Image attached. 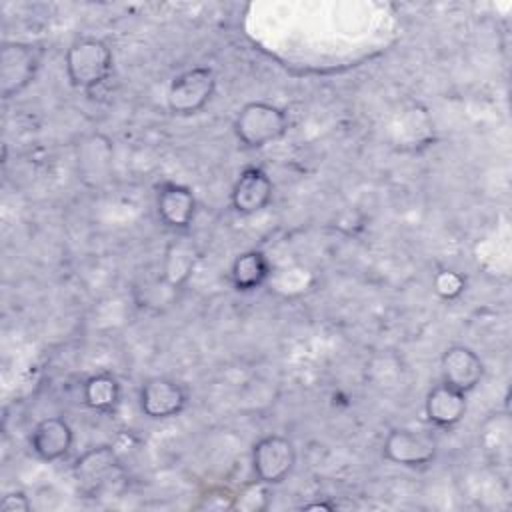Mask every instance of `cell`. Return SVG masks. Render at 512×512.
<instances>
[{
  "instance_id": "9a60e30c",
  "label": "cell",
  "mask_w": 512,
  "mask_h": 512,
  "mask_svg": "<svg viewBox=\"0 0 512 512\" xmlns=\"http://www.w3.org/2000/svg\"><path fill=\"white\" fill-rule=\"evenodd\" d=\"M200 258V252L196 248V244L188 238H180V240H174L166 254H164V264H162V278L180 288L188 282V278L192 276L194 268H196V262Z\"/></svg>"
},
{
  "instance_id": "5bb4252c",
  "label": "cell",
  "mask_w": 512,
  "mask_h": 512,
  "mask_svg": "<svg viewBox=\"0 0 512 512\" xmlns=\"http://www.w3.org/2000/svg\"><path fill=\"white\" fill-rule=\"evenodd\" d=\"M466 408V394L444 382L430 388L424 400V412L428 420L438 428L456 426L464 418Z\"/></svg>"
},
{
  "instance_id": "277c9868",
  "label": "cell",
  "mask_w": 512,
  "mask_h": 512,
  "mask_svg": "<svg viewBox=\"0 0 512 512\" xmlns=\"http://www.w3.org/2000/svg\"><path fill=\"white\" fill-rule=\"evenodd\" d=\"M38 50L22 42H4L0 50V92L2 98L20 94L38 72Z\"/></svg>"
},
{
  "instance_id": "30bf717a",
  "label": "cell",
  "mask_w": 512,
  "mask_h": 512,
  "mask_svg": "<svg viewBox=\"0 0 512 512\" xmlns=\"http://www.w3.org/2000/svg\"><path fill=\"white\" fill-rule=\"evenodd\" d=\"M440 370L444 384L468 394L480 384L484 376V362L472 348L452 344L442 352Z\"/></svg>"
},
{
  "instance_id": "e0dca14e",
  "label": "cell",
  "mask_w": 512,
  "mask_h": 512,
  "mask_svg": "<svg viewBox=\"0 0 512 512\" xmlns=\"http://www.w3.org/2000/svg\"><path fill=\"white\" fill-rule=\"evenodd\" d=\"M120 396H122L120 384L108 372L90 376L82 386V398H84L86 406L96 412H102V414L114 412L120 404Z\"/></svg>"
},
{
  "instance_id": "7402d4cb",
  "label": "cell",
  "mask_w": 512,
  "mask_h": 512,
  "mask_svg": "<svg viewBox=\"0 0 512 512\" xmlns=\"http://www.w3.org/2000/svg\"><path fill=\"white\" fill-rule=\"evenodd\" d=\"M304 508H306V510H318V508H322V510H332L334 506H332V504H306Z\"/></svg>"
},
{
  "instance_id": "7a4b0ae2",
  "label": "cell",
  "mask_w": 512,
  "mask_h": 512,
  "mask_svg": "<svg viewBox=\"0 0 512 512\" xmlns=\"http://www.w3.org/2000/svg\"><path fill=\"white\" fill-rule=\"evenodd\" d=\"M288 130L282 108L270 102H248L234 120L236 138L248 148H262L280 140Z\"/></svg>"
},
{
  "instance_id": "8fae6325",
  "label": "cell",
  "mask_w": 512,
  "mask_h": 512,
  "mask_svg": "<svg viewBox=\"0 0 512 512\" xmlns=\"http://www.w3.org/2000/svg\"><path fill=\"white\" fill-rule=\"evenodd\" d=\"M272 190L274 186L270 176L258 166H248L240 172L238 180L232 186V192H230L232 208L244 216L256 214L270 204Z\"/></svg>"
},
{
  "instance_id": "44dd1931",
  "label": "cell",
  "mask_w": 512,
  "mask_h": 512,
  "mask_svg": "<svg viewBox=\"0 0 512 512\" xmlns=\"http://www.w3.org/2000/svg\"><path fill=\"white\" fill-rule=\"evenodd\" d=\"M0 510L2 512H30L32 502L22 490H16V492H8L2 496Z\"/></svg>"
},
{
  "instance_id": "4fadbf2b",
  "label": "cell",
  "mask_w": 512,
  "mask_h": 512,
  "mask_svg": "<svg viewBox=\"0 0 512 512\" xmlns=\"http://www.w3.org/2000/svg\"><path fill=\"white\" fill-rule=\"evenodd\" d=\"M158 218L172 230H186L196 214V198L188 186L168 182L160 188L156 198Z\"/></svg>"
},
{
  "instance_id": "52a82bcc",
  "label": "cell",
  "mask_w": 512,
  "mask_h": 512,
  "mask_svg": "<svg viewBox=\"0 0 512 512\" xmlns=\"http://www.w3.org/2000/svg\"><path fill=\"white\" fill-rule=\"evenodd\" d=\"M120 460L112 446H94L78 456L74 462V478L78 486L88 494H98L120 474Z\"/></svg>"
},
{
  "instance_id": "ac0fdd59",
  "label": "cell",
  "mask_w": 512,
  "mask_h": 512,
  "mask_svg": "<svg viewBox=\"0 0 512 512\" xmlns=\"http://www.w3.org/2000/svg\"><path fill=\"white\" fill-rule=\"evenodd\" d=\"M180 288L168 284L162 276H156L142 284V288L136 290V300L142 308L150 310H164L166 306H172L178 298Z\"/></svg>"
},
{
  "instance_id": "d6986e66",
  "label": "cell",
  "mask_w": 512,
  "mask_h": 512,
  "mask_svg": "<svg viewBox=\"0 0 512 512\" xmlns=\"http://www.w3.org/2000/svg\"><path fill=\"white\" fill-rule=\"evenodd\" d=\"M266 482L254 480L246 484L236 496H232V508L242 512H262L270 506V492Z\"/></svg>"
},
{
  "instance_id": "5b68a950",
  "label": "cell",
  "mask_w": 512,
  "mask_h": 512,
  "mask_svg": "<svg viewBox=\"0 0 512 512\" xmlns=\"http://www.w3.org/2000/svg\"><path fill=\"white\" fill-rule=\"evenodd\" d=\"M296 464L294 444L280 434L260 438L252 448V468L258 480L266 484L282 482Z\"/></svg>"
},
{
  "instance_id": "6da1fadb",
  "label": "cell",
  "mask_w": 512,
  "mask_h": 512,
  "mask_svg": "<svg viewBox=\"0 0 512 512\" xmlns=\"http://www.w3.org/2000/svg\"><path fill=\"white\" fill-rule=\"evenodd\" d=\"M64 66L74 88L92 90L110 76L112 50L100 38H78L68 46Z\"/></svg>"
},
{
  "instance_id": "8992f818",
  "label": "cell",
  "mask_w": 512,
  "mask_h": 512,
  "mask_svg": "<svg viewBox=\"0 0 512 512\" xmlns=\"http://www.w3.org/2000/svg\"><path fill=\"white\" fill-rule=\"evenodd\" d=\"M188 402L186 388L166 376H154L148 378L140 386L138 404L144 416L152 420H166L178 416Z\"/></svg>"
},
{
  "instance_id": "7c38bea8",
  "label": "cell",
  "mask_w": 512,
  "mask_h": 512,
  "mask_svg": "<svg viewBox=\"0 0 512 512\" xmlns=\"http://www.w3.org/2000/svg\"><path fill=\"white\" fill-rule=\"evenodd\" d=\"M72 442H74V432L70 424L58 416H48L40 420L34 426L30 436L32 452L44 462H54L66 456L68 450L72 448Z\"/></svg>"
},
{
  "instance_id": "3957f363",
  "label": "cell",
  "mask_w": 512,
  "mask_h": 512,
  "mask_svg": "<svg viewBox=\"0 0 512 512\" xmlns=\"http://www.w3.org/2000/svg\"><path fill=\"white\" fill-rule=\"evenodd\" d=\"M216 90V76L206 66L190 68L178 74L168 88V108L176 116H192L200 112Z\"/></svg>"
},
{
  "instance_id": "ffe728a7",
  "label": "cell",
  "mask_w": 512,
  "mask_h": 512,
  "mask_svg": "<svg viewBox=\"0 0 512 512\" xmlns=\"http://www.w3.org/2000/svg\"><path fill=\"white\" fill-rule=\"evenodd\" d=\"M432 288L436 292L438 298L446 300V302H452V300H458L464 290H466V278L456 272V270H438L432 278Z\"/></svg>"
},
{
  "instance_id": "9c48e42d",
  "label": "cell",
  "mask_w": 512,
  "mask_h": 512,
  "mask_svg": "<svg viewBox=\"0 0 512 512\" xmlns=\"http://www.w3.org/2000/svg\"><path fill=\"white\" fill-rule=\"evenodd\" d=\"M114 148L108 136L94 132L80 140L76 160L80 180L88 188H102L112 176Z\"/></svg>"
},
{
  "instance_id": "2e32d148",
  "label": "cell",
  "mask_w": 512,
  "mask_h": 512,
  "mask_svg": "<svg viewBox=\"0 0 512 512\" xmlns=\"http://www.w3.org/2000/svg\"><path fill=\"white\" fill-rule=\"evenodd\" d=\"M270 276V262L260 250H246L232 262L230 278L236 290L250 292L260 288Z\"/></svg>"
},
{
  "instance_id": "ba28073f",
  "label": "cell",
  "mask_w": 512,
  "mask_h": 512,
  "mask_svg": "<svg viewBox=\"0 0 512 512\" xmlns=\"http://www.w3.org/2000/svg\"><path fill=\"white\" fill-rule=\"evenodd\" d=\"M436 440L430 434L394 428L388 432L382 444L384 458L400 466H424L436 458Z\"/></svg>"
}]
</instances>
